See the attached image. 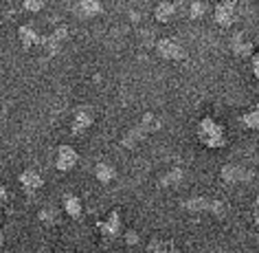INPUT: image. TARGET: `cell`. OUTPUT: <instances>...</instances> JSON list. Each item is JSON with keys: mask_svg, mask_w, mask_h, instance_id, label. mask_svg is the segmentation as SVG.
Here are the masks:
<instances>
[{"mask_svg": "<svg viewBox=\"0 0 259 253\" xmlns=\"http://www.w3.org/2000/svg\"><path fill=\"white\" fill-rule=\"evenodd\" d=\"M163 128V121H160V117L158 115H154V113H145L143 117H141V121L137 123L134 128H130V130L123 134V141H121V146L123 148H137L141 141H145L147 134H152V132H156Z\"/></svg>", "mask_w": 259, "mask_h": 253, "instance_id": "cell-1", "label": "cell"}, {"mask_svg": "<svg viewBox=\"0 0 259 253\" xmlns=\"http://www.w3.org/2000/svg\"><path fill=\"white\" fill-rule=\"evenodd\" d=\"M198 139L209 150H220L226 146V130L222 123H218L211 117H204L198 121Z\"/></svg>", "mask_w": 259, "mask_h": 253, "instance_id": "cell-2", "label": "cell"}, {"mask_svg": "<svg viewBox=\"0 0 259 253\" xmlns=\"http://www.w3.org/2000/svg\"><path fill=\"white\" fill-rule=\"evenodd\" d=\"M183 207L189 213H211L215 218H224L229 211V205L220 198H209V196H191L183 200Z\"/></svg>", "mask_w": 259, "mask_h": 253, "instance_id": "cell-3", "label": "cell"}, {"mask_svg": "<svg viewBox=\"0 0 259 253\" xmlns=\"http://www.w3.org/2000/svg\"><path fill=\"white\" fill-rule=\"evenodd\" d=\"M213 20L218 27L222 29H231L237 22V5L235 0H220L213 7Z\"/></svg>", "mask_w": 259, "mask_h": 253, "instance_id": "cell-4", "label": "cell"}, {"mask_svg": "<svg viewBox=\"0 0 259 253\" xmlns=\"http://www.w3.org/2000/svg\"><path fill=\"white\" fill-rule=\"evenodd\" d=\"M156 53L163 57V60L169 62H185L187 60V49L174 38H163V40L156 42Z\"/></svg>", "mask_w": 259, "mask_h": 253, "instance_id": "cell-5", "label": "cell"}, {"mask_svg": "<svg viewBox=\"0 0 259 253\" xmlns=\"http://www.w3.org/2000/svg\"><path fill=\"white\" fill-rule=\"evenodd\" d=\"M220 176H222V180L229 185H239V183H250L252 172L239 163H226L222 170H220Z\"/></svg>", "mask_w": 259, "mask_h": 253, "instance_id": "cell-6", "label": "cell"}, {"mask_svg": "<svg viewBox=\"0 0 259 253\" xmlns=\"http://www.w3.org/2000/svg\"><path fill=\"white\" fill-rule=\"evenodd\" d=\"M77 161H79V152H77L73 146H60V148H57V157H55L57 172H70V170H75Z\"/></svg>", "mask_w": 259, "mask_h": 253, "instance_id": "cell-7", "label": "cell"}, {"mask_svg": "<svg viewBox=\"0 0 259 253\" xmlns=\"http://www.w3.org/2000/svg\"><path fill=\"white\" fill-rule=\"evenodd\" d=\"M97 229H99V233L103 236V240H114L116 236L121 233L123 229V223H121V213L119 211H110V216L106 220H99L97 223Z\"/></svg>", "mask_w": 259, "mask_h": 253, "instance_id": "cell-8", "label": "cell"}, {"mask_svg": "<svg viewBox=\"0 0 259 253\" xmlns=\"http://www.w3.org/2000/svg\"><path fill=\"white\" fill-rule=\"evenodd\" d=\"M95 123V113L88 106H79L73 115V126H70V132L73 134H83L90 126Z\"/></svg>", "mask_w": 259, "mask_h": 253, "instance_id": "cell-9", "label": "cell"}, {"mask_svg": "<svg viewBox=\"0 0 259 253\" xmlns=\"http://www.w3.org/2000/svg\"><path fill=\"white\" fill-rule=\"evenodd\" d=\"M66 40H68V27H57L53 33L44 38L42 44H44V49H47L49 55H57L62 51V47H64V42H66Z\"/></svg>", "mask_w": 259, "mask_h": 253, "instance_id": "cell-10", "label": "cell"}, {"mask_svg": "<svg viewBox=\"0 0 259 253\" xmlns=\"http://www.w3.org/2000/svg\"><path fill=\"white\" fill-rule=\"evenodd\" d=\"M20 185H22V190L27 192V194H35V192L42 190L44 178H42V174L37 172V170L29 167V170H24V172L20 174Z\"/></svg>", "mask_w": 259, "mask_h": 253, "instance_id": "cell-11", "label": "cell"}, {"mask_svg": "<svg viewBox=\"0 0 259 253\" xmlns=\"http://www.w3.org/2000/svg\"><path fill=\"white\" fill-rule=\"evenodd\" d=\"M103 11L101 0H75V14L79 18H95Z\"/></svg>", "mask_w": 259, "mask_h": 253, "instance_id": "cell-12", "label": "cell"}, {"mask_svg": "<svg viewBox=\"0 0 259 253\" xmlns=\"http://www.w3.org/2000/svg\"><path fill=\"white\" fill-rule=\"evenodd\" d=\"M18 35H20V44L24 49H33V47H40L44 38L37 33V31L31 27V24H22L20 29H18Z\"/></svg>", "mask_w": 259, "mask_h": 253, "instance_id": "cell-13", "label": "cell"}, {"mask_svg": "<svg viewBox=\"0 0 259 253\" xmlns=\"http://www.w3.org/2000/svg\"><path fill=\"white\" fill-rule=\"evenodd\" d=\"M231 49L237 57H250L252 55V42L246 40V33H235L231 38Z\"/></svg>", "mask_w": 259, "mask_h": 253, "instance_id": "cell-14", "label": "cell"}, {"mask_svg": "<svg viewBox=\"0 0 259 253\" xmlns=\"http://www.w3.org/2000/svg\"><path fill=\"white\" fill-rule=\"evenodd\" d=\"M176 5L171 3V0H160V3L154 7V18H156L158 22H163V24H167V22H171L174 20V16H176Z\"/></svg>", "mask_w": 259, "mask_h": 253, "instance_id": "cell-15", "label": "cell"}, {"mask_svg": "<svg viewBox=\"0 0 259 253\" xmlns=\"http://www.w3.org/2000/svg\"><path fill=\"white\" fill-rule=\"evenodd\" d=\"M95 178L99 180V183H103V185L112 183V180L116 178V170H114V165L106 163V161H99V163L95 165Z\"/></svg>", "mask_w": 259, "mask_h": 253, "instance_id": "cell-16", "label": "cell"}, {"mask_svg": "<svg viewBox=\"0 0 259 253\" xmlns=\"http://www.w3.org/2000/svg\"><path fill=\"white\" fill-rule=\"evenodd\" d=\"M64 211L68 213L70 218H81V213H83V205H81V200L75 196V194H66L64 196Z\"/></svg>", "mask_w": 259, "mask_h": 253, "instance_id": "cell-17", "label": "cell"}, {"mask_svg": "<svg viewBox=\"0 0 259 253\" xmlns=\"http://www.w3.org/2000/svg\"><path fill=\"white\" fill-rule=\"evenodd\" d=\"M37 220L47 227H53V225H57V220H60V211H57V207L47 205L40 209V213H37Z\"/></svg>", "mask_w": 259, "mask_h": 253, "instance_id": "cell-18", "label": "cell"}, {"mask_svg": "<svg viewBox=\"0 0 259 253\" xmlns=\"http://www.w3.org/2000/svg\"><path fill=\"white\" fill-rule=\"evenodd\" d=\"M183 176H185V172L180 170V167H174V170H169L165 176H160L158 185L160 187H176V185L183 183Z\"/></svg>", "mask_w": 259, "mask_h": 253, "instance_id": "cell-19", "label": "cell"}, {"mask_svg": "<svg viewBox=\"0 0 259 253\" xmlns=\"http://www.w3.org/2000/svg\"><path fill=\"white\" fill-rule=\"evenodd\" d=\"M147 249H150V253H183V251H178L171 242H167V240H152Z\"/></svg>", "mask_w": 259, "mask_h": 253, "instance_id": "cell-20", "label": "cell"}, {"mask_svg": "<svg viewBox=\"0 0 259 253\" xmlns=\"http://www.w3.org/2000/svg\"><path fill=\"white\" fill-rule=\"evenodd\" d=\"M239 121H242V126L248 128V130H257L259 128V110L252 108V110H248V113H244Z\"/></svg>", "mask_w": 259, "mask_h": 253, "instance_id": "cell-21", "label": "cell"}, {"mask_svg": "<svg viewBox=\"0 0 259 253\" xmlns=\"http://www.w3.org/2000/svg\"><path fill=\"white\" fill-rule=\"evenodd\" d=\"M206 14V3L204 0H193L191 7H189V18H193V20H200Z\"/></svg>", "mask_w": 259, "mask_h": 253, "instance_id": "cell-22", "label": "cell"}, {"mask_svg": "<svg viewBox=\"0 0 259 253\" xmlns=\"http://www.w3.org/2000/svg\"><path fill=\"white\" fill-rule=\"evenodd\" d=\"M22 9L29 14H40L44 9V0H22Z\"/></svg>", "mask_w": 259, "mask_h": 253, "instance_id": "cell-23", "label": "cell"}, {"mask_svg": "<svg viewBox=\"0 0 259 253\" xmlns=\"http://www.w3.org/2000/svg\"><path fill=\"white\" fill-rule=\"evenodd\" d=\"M9 190L5 185H0V211L5 209V207H7V203H9Z\"/></svg>", "mask_w": 259, "mask_h": 253, "instance_id": "cell-24", "label": "cell"}, {"mask_svg": "<svg viewBox=\"0 0 259 253\" xmlns=\"http://www.w3.org/2000/svg\"><path fill=\"white\" fill-rule=\"evenodd\" d=\"M125 240H127V242H137V240H139V236H137V233H134V231H127Z\"/></svg>", "mask_w": 259, "mask_h": 253, "instance_id": "cell-25", "label": "cell"}, {"mask_svg": "<svg viewBox=\"0 0 259 253\" xmlns=\"http://www.w3.org/2000/svg\"><path fill=\"white\" fill-rule=\"evenodd\" d=\"M252 68H255V75H259V60H257V55H252Z\"/></svg>", "mask_w": 259, "mask_h": 253, "instance_id": "cell-26", "label": "cell"}, {"mask_svg": "<svg viewBox=\"0 0 259 253\" xmlns=\"http://www.w3.org/2000/svg\"><path fill=\"white\" fill-rule=\"evenodd\" d=\"M5 244V231H3V227H0V246Z\"/></svg>", "mask_w": 259, "mask_h": 253, "instance_id": "cell-27", "label": "cell"}, {"mask_svg": "<svg viewBox=\"0 0 259 253\" xmlns=\"http://www.w3.org/2000/svg\"><path fill=\"white\" fill-rule=\"evenodd\" d=\"M5 117H7V110H5V108H0V121H3Z\"/></svg>", "mask_w": 259, "mask_h": 253, "instance_id": "cell-28", "label": "cell"}, {"mask_svg": "<svg viewBox=\"0 0 259 253\" xmlns=\"http://www.w3.org/2000/svg\"><path fill=\"white\" fill-rule=\"evenodd\" d=\"M40 253H53V251H49V249H42Z\"/></svg>", "mask_w": 259, "mask_h": 253, "instance_id": "cell-29", "label": "cell"}]
</instances>
